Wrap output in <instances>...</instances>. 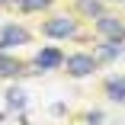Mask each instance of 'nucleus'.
<instances>
[{
  "mask_svg": "<svg viewBox=\"0 0 125 125\" xmlns=\"http://www.w3.org/2000/svg\"><path fill=\"white\" fill-rule=\"evenodd\" d=\"M29 39L26 29H19V26H3L0 29V48H13V45H22Z\"/></svg>",
  "mask_w": 125,
  "mask_h": 125,
  "instance_id": "obj_2",
  "label": "nucleus"
},
{
  "mask_svg": "<svg viewBox=\"0 0 125 125\" xmlns=\"http://www.w3.org/2000/svg\"><path fill=\"white\" fill-rule=\"evenodd\" d=\"M74 32V19L58 16V19H48L45 22V35H71Z\"/></svg>",
  "mask_w": 125,
  "mask_h": 125,
  "instance_id": "obj_4",
  "label": "nucleus"
},
{
  "mask_svg": "<svg viewBox=\"0 0 125 125\" xmlns=\"http://www.w3.org/2000/svg\"><path fill=\"white\" fill-rule=\"evenodd\" d=\"M10 103H13V106H22V93H19V90H10Z\"/></svg>",
  "mask_w": 125,
  "mask_h": 125,
  "instance_id": "obj_10",
  "label": "nucleus"
},
{
  "mask_svg": "<svg viewBox=\"0 0 125 125\" xmlns=\"http://www.w3.org/2000/svg\"><path fill=\"white\" fill-rule=\"evenodd\" d=\"M106 93L112 99H125V80H109L106 83Z\"/></svg>",
  "mask_w": 125,
  "mask_h": 125,
  "instance_id": "obj_7",
  "label": "nucleus"
},
{
  "mask_svg": "<svg viewBox=\"0 0 125 125\" xmlns=\"http://www.w3.org/2000/svg\"><path fill=\"white\" fill-rule=\"evenodd\" d=\"M16 3H19L22 10H42V7L52 3V0H16Z\"/></svg>",
  "mask_w": 125,
  "mask_h": 125,
  "instance_id": "obj_8",
  "label": "nucleus"
},
{
  "mask_svg": "<svg viewBox=\"0 0 125 125\" xmlns=\"http://www.w3.org/2000/svg\"><path fill=\"white\" fill-rule=\"evenodd\" d=\"M16 71H19V61H16V58H7V55H0V77H13Z\"/></svg>",
  "mask_w": 125,
  "mask_h": 125,
  "instance_id": "obj_6",
  "label": "nucleus"
},
{
  "mask_svg": "<svg viewBox=\"0 0 125 125\" xmlns=\"http://www.w3.org/2000/svg\"><path fill=\"white\" fill-rule=\"evenodd\" d=\"M64 58H61V52L58 48H42V52L35 55V64L42 67V71H52V67H58Z\"/></svg>",
  "mask_w": 125,
  "mask_h": 125,
  "instance_id": "obj_5",
  "label": "nucleus"
},
{
  "mask_svg": "<svg viewBox=\"0 0 125 125\" xmlns=\"http://www.w3.org/2000/svg\"><path fill=\"white\" fill-rule=\"evenodd\" d=\"M96 29H99V35H106L112 42H122L125 39V26H122L119 19H112V16H99L96 19Z\"/></svg>",
  "mask_w": 125,
  "mask_h": 125,
  "instance_id": "obj_1",
  "label": "nucleus"
},
{
  "mask_svg": "<svg viewBox=\"0 0 125 125\" xmlns=\"http://www.w3.org/2000/svg\"><path fill=\"white\" fill-rule=\"evenodd\" d=\"M80 7H83V10H90V13H96V10H99L96 0H80Z\"/></svg>",
  "mask_w": 125,
  "mask_h": 125,
  "instance_id": "obj_9",
  "label": "nucleus"
},
{
  "mask_svg": "<svg viewBox=\"0 0 125 125\" xmlns=\"http://www.w3.org/2000/svg\"><path fill=\"white\" fill-rule=\"evenodd\" d=\"M93 58L90 55H74V58H67V71L74 74V77H87V74L93 71Z\"/></svg>",
  "mask_w": 125,
  "mask_h": 125,
  "instance_id": "obj_3",
  "label": "nucleus"
}]
</instances>
